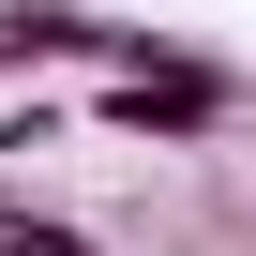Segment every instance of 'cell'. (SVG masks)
Segmentation results:
<instances>
[{"instance_id": "obj_1", "label": "cell", "mask_w": 256, "mask_h": 256, "mask_svg": "<svg viewBox=\"0 0 256 256\" xmlns=\"http://www.w3.org/2000/svg\"><path fill=\"white\" fill-rule=\"evenodd\" d=\"M226 106H241V90H226L211 60H181V46H166V60H120V76H106V120H120V136H166V151H181V136H211Z\"/></svg>"}, {"instance_id": "obj_2", "label": "cell", "mask_w": 256, "mask_h": 256, "mask_svg": "<svg viewBox=\"0 0 256 256\" xmlns=\"http://www.w3.org/2000/svg\"><path fill=\"white\" fill-rule=\"evenodd\" d=\"M0 60H166L151 30H120V16H76V0H0Z\"/></svg>"}, {"instance_id": "obj_3", "label": "cell", "mask_w": 256, "mask_h": 256, "mask_svg": "<svg viewBox=\"0 0 256 256\" xmlns=\"http://www.w3.org/2000/svg\"><path fill=\"white\" fill-rule=\"evenodd\" d=\"M0 256H106V241L60 226V211H16V196H0Z\"/></svg>"}]
</instances>
